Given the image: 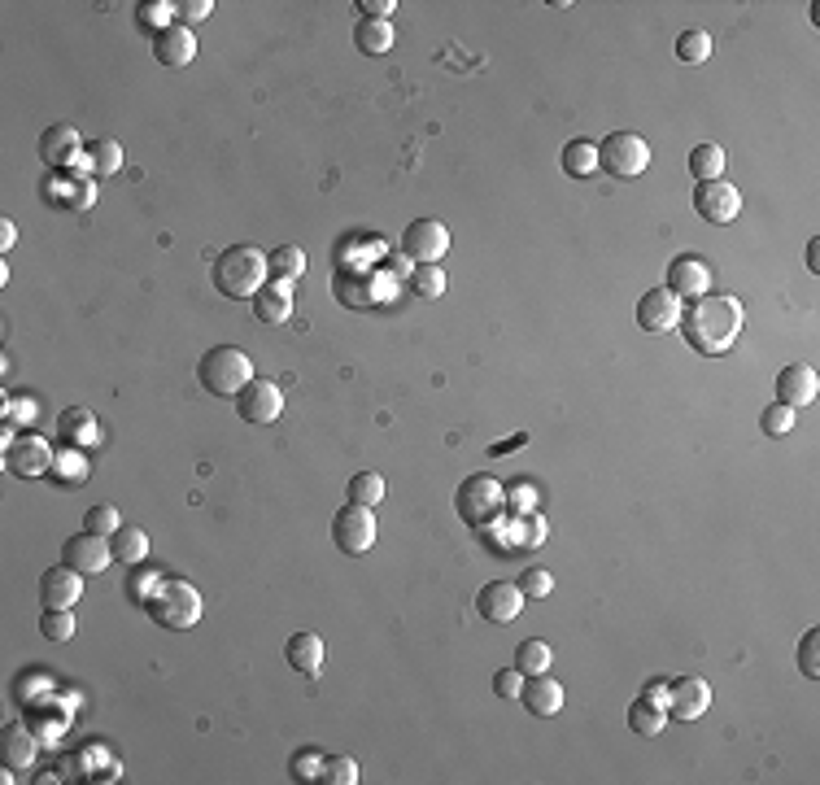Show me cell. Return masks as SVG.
I'll return each mask as SVG.
<instances>
[{"mask_svg":"<svg viewBox=\"0 0 820 785\" xmlns=\"http://www.w3.org/2000/svg\"><path fill=\"white\" fill-rule=\"evenodd\" d=\"M53 445H48L44 437H35V432H27V437H18L14 445L5 450V467L14 471V476L31 480V476H48L53 471Z\"/></svg>","mask_w":820,"mask_h":785,"instance_id":"obj_13","label":"cell"},{"mask_svg":"<svg viewBox=\"0 0 820 785\" xmlns=\"http://www.w3.org/2000/svg\"><path fill=\"white\" fill-rule=\"evenodd\" d=\"M319 781L328 785H358V764L349 755H328L319 768Z\"/></svg>","mask_w":820,"mask_h":785,"instance_id":"obj_40","label":"cell"},{"mask_svg":"<svg viewBox=\"0 0 820 785\" xmlns=\"http://www.w3.org/2000/svg\"><path fill=\"white\" fill-rule=\"evenodd\" d=\"M197 380H201L205 393L236 402L240 389L253 380V358L236 345H214V349H205L201 362H197Z\"/></svg>","mask_w":820,"mask_h":785,"instance_id":"obj_3","label":"cell"},{"mask_svg":"<svg viewBox=\"0 0 820 785\" xmlns=\"http://www.w3.org/2000/svg\"><path fill=\"white\" fill-rule=\"evenodd\" d=\"M75 615H70V611H44L40 615V633L48 637V642H70V637H75Z\"/></svg>","mask_w":820,"mask_h":785,"instance_id":"obj_42","label":"cell"},{"mask_svg":"<svg viewBox=\"0 0 820 785\" xmlns=\"http://www.w3.org/2000/svg\"><path fill=\"white\" fill-rule=\"evenodd\" d=\"M319 768H323V755H315V751H301L297 759H293V777L297 781H319Z\"/></svg>","mask_w":820,"mask_h":785,"instance_id":"obj_50","label":"cell"},{"mask_svg":"<svg viewBox=\"0 0 820 785\" xmlns=\"http://www.w3.org/2000/svg\"><path fill=\"white\" fill-rule=\"evenodd\" d=\"M175 14L184 18V27H192V22H205L214 14V5L210 0H184V5H175Z\"/></svg>","mask_w":820,"mask_h":785,"instance_id":"obj_51","label":"cell"},{"mask_svg":"<svg viewBox=\"0 0 820 785\" xmlns=\"http://www.w3.org/2000/svg\"><path fill=\"white\" fill-rule=\"evenodd\" d=\"M0 424H9V428H18V424H31L35 419V402L31 397H14V393H0Z\"/></svg>","mask_w":820,"mask_h":785,"instance_id":"obj_44","label":"cell"},{"mask_svg":"<svg viewBox=\"0 0 820 785\" xmlns=\"http://www.w3.org/2000/svg\"><path fill=\"white\" fill-rule=\"evenodd\" d=\"M153 615V624L158 628H171V633H188V628H197L201 624V611H205V602H201V589L192 585V581H162V589L149 598V607H144Z\"/></svg>","mask_w":820,"mask_h":785,"instance_id":"obj_4","label":"cell"},{"mask_svg":"<svg viewBox=\"0 0 820 785\" xmlns=\"http://www.w3.org/2000/svg\"><path fill=\"white\" fill-rule=\"evenodd\" d=\"M35 746H40V733L31 729L27 720H14L0 729V759H5V768H31L35 764Z\"/></svg>","mask_w":820,"mask_h":785,"instance_id":"obj_20","label":"cell"},{"mask_svg":"<svg viewBox=\"0 0 820 785\" xmlns=\"http://www.w3.org/2000/svg\"><path fill=\"white\" fill-rule=\"evenodd\" d=\"M807 267H812V275H820V240L807 245Z\"/></svg>","mask_w":820,"mask_h":785,"instance_id":"obj_55","label":"cell"},{"mask_svg":"<svg viewBox=\"0 0 820 785\" xmlns=\"http://www.w3.org/2000/svg\"><path fill=\"white\" fill-rule=\"evenodd\" d=\"M458 515H463L467 528H493L506 506V489L498 485L493 476H485V471H476V476H467L463 485H458Z\"/></svg>","mask_w":820,"mask_h":785,"instance_id":"obj_5","label":"cell"},{"mask_svg":"<svg viewBox=\"0 0 820 785\" xmlns=\"http://www.w3.org/2000/svg\"><path fill=\"white\" fill-rule=\"evenodd\" d=\"M236 415L245 419L249 428H271L275 419L284 415V393H280V384L253 376L245 389H240V397H236Z\"/></svg>","mask_w":820,"mask_h":785,"instance_id":"obj_8","label":"cell"},{"mask_svg":"<svg viewBox=\"0 0 820 785\" xmlns=\"http://www.w3.org/2000/svg\"><path fill=\"white\" fill-rule=\"evenodd\" d=\"M175 5H171V0H166V5H162V0H149V5H140V22H144V27H153V35H158V31H166V27H175Z\"/></svg>","mask_w":820,"mask_h":785,"instance_id":"obj_47","label":"cell"},{"mask_svg":"<svg viewBox=\"0 0 820 785\" xmlns=\"http://www.w3.org/2000/svg\"><path fill=\"white\" fill-rule=\"evenodd\" d=\"M62 563L66 567H75L79 576H101L105 567L114 563V554H110V537H96V533H75V537H66V546H62Z\"/></svg>","mask_w":820,"mask_h":785,"instance_id":"obj_11","label":"cell"},{"mask_svg":"<svg viewBox=\"0 0 820 785\" xmlns=\"http://www.w3.org/2000/svg\"><path fill=\"white\" fill-rule=\"evenodd\" d=\"M598 166L611 179H637V175L650 171V144L637 136V131H611V136L598 144Z\"/></svg>","mask_w":820,"mask_h":785,"instance_id":"obj_6","label":"cell"},{"mask_svg":"<svg viewBox=\"0 0 820 785\" xmlns=\"http://www.w3.org/2000/svg\"><path fill=\"white\" fill-rule=\"evenodd\" d=\"M550 663H554V650L541 642V637H528V642H520V650H515V668H520L524 676L550 672Z\"/></svg>","mask_w":820,"mask_h":785,"instance_id":"obj_35","label":"cell"},{"mask_svg":"<svg viewBox=\"0 0 820 785\" xmlns=\"http://www.w3.org/2000/svg\"><path fill=\"white\" fill-rule=\"evenodd\" d=\"M677 328L694 354L720 358V354H729L742 336V301L729 297V293H707V297H698L690 310H681Z\"/></svg>","mask_w":820,"mask_h":785,"instance_id":"obj_1","label":"cell"},{"mask_svg":"<svg viewBox=\"0 0 820 785\" xmlns=\"http://www.w3.org/2000/svg\"><path fill=\"white\" fill-rule=\"evenodd\" d=\"M349 502L380 506L384 502V476H380V471H358V476L349 480Z\"/></svg>","mask_w":820,"mask_h":785,"instance_id":"obj_36","label":"cell"},{"mask_svg":"<svg viewBox=\"0 0 820 785\" xmlns=\"http://www.w3.org/2000/svg\"><path fill=\"white\" fill-rule=\"evenodd\" d=\"M376 533H380V528H376V511H371V506L349 502L332 519V541L345 554H367L371 546H376Z\"/></svg>","mask_w":820,"mask_h":785,"instance_id":"obj_7","label":"cell"},{"mask_svg":"<svg viewBox=\"0 0 820 785\" xmlns=\"http://www.w3.org/2000/svg\"><path fill=\"white\" fill-rule=\"evenodd\" d=\"M271 275L275 280H284V284L301 280V275H306V249H297V245L271 249Z\"/></svg>","mask_w":820,"mask_h":785,"instance_id":"obj_34","label":"cell"},{"mask_svg":"<svg viewBox=\"0 0 820 785\" xmlns=\"http://www.w3.org/2000/svg\"><path fill=\"white\" fill-rule=\"evenodd\" d=\"M358 9H363V18H380V22H389V14H393V0H358Z\"/></svg>","mask_w":820,"mask_h":785,"instance_id":"obj_52","label":"cell"},{"mask_svg":"<svg viewBox=\"0 0 820 785\" xmlns=\"http://www.w3.org/2000/svg\"><path fill=\"white\" fill-rule=\"evenodd\" d=\"M162 581H166L162 567H144V563H136V567H131V576H127V598L136 602V607H149V598L162 589Z\"/></svg>","mask_w":820,"mask_h":785,"instance_id":"obj_29","label":"cell"},{"mask_svg":"<svg viewBox=\"0 0 820 785\" xmlns=\"http://www.w3.org/2000/svg\"><path fill=\"white\" fill-rule=\"evenodd\" d=\"M681 297L672 293V288H650V293H642V301H637V328L642 332H672L681 323Z\"/></svg>","mask_w":820,"mask_h":785,"instance_id":"obj_12","label":"cell"},{"mask_svg":"<svg viewBox=\"0 0 820 785\" xmlns=\"http://www.w3.org/2000/svg\"><path fill=\"white\" fill-rule=\"evenodd\" d=\"M690 175L698 184L725 179V149H720V144H698V149H690Z\"/></svg>","mask_w":820,"mask_h":785,"instance_id":"obj_31","label":"cell"},{"mask_svg":"<svg viewBox=\"0 0 820 785\" xmlns=\"http://www.w3.org/2000/svg\"><path fill=\"white\" fill-rule=\"evenodd\" d=\"M511 498H506V506H511L515 515H533L537 511V493H533V485H520V489H506Z\"/></svg>","mask_w":820,"mask_h":785,"instance_id":"obj_49","label":"cell"},{"mask_svg":"<svg viewBox=\"0 0 820 785\" xmlns=\"http://www.w3.org/2000/svg\"><path fill=\"white\" fill-rule=\"evenodd\" d=\"M799 672L807 676V681H816V676H820V628L803 633V642H799Z\"/></svg>","mask_w":820,"mask_h":785,"instance_id":"obj_46","label":"cell"},{"mask_svg":"<svg viewBox=\"0 0 820 785\" xmlns=\"http://www.w3.org/2000/svg\"><path fill=\"white\" fill-rule=\"evenodd\" d=\"M707 707H711V685L703 676H681V681L668 685V716L672 720L690 724L698 716H707Z\"/></svg>","mask_w":820,"mask_h":785,"instance_id":"obj_17","label":"cell"},{"mask_svg":"<svg viewBox=\"0 0 820 785\" xmlns=\"http://www.w3.org/2000/svg\"><path fill=\"white\" fill-rule=\"evenodd\" d=\"M520 594L528 598V602H537V598H550V589H554V576L546 572V567H524L520 572Z\"/></svg>","mask_w":820,"mask_h":785,"instance_id":"obj_43","label":"cell"},{"mask_svg":"<svg viewBox=\"0 0 820 785\" xmlns=\"http://www.w3.org/2000/svg\"><path fill=\"white\" fill-rule=\"evenodd\" d=\"M663 288H672L677 297L698 301V297L711 293V267L698 258V253H677V258H672V267H668V284H663Z\"/></svg>","mask_w":820,"mask_h":785,"instance_id":"obj_15","label":"cell"},{"mask_svg":"<svg viewBox=\"0 0 820 785\" xmlns=\"http://www.w3.org/2000/svg\"><path fill=\"white\" fill-rule=\"evenodd\" d=\"M110 554H114V563H123V567H136V563H144L149 559V533L144 528H136V524H123L118 533L110 537Z\"/></svg>","mask_w":820,"mask_h":785,"instance_id":"obj_27","label":"cell"},{"mask_svg":"<svg viewBox=\"0 0 820 785\" xmlns=\"http://www.w3.org/2000/svg\"><path fill=\"white\" fill-rule=\"evenodd\" d=\"M57 432H62V441L66 445H92L96 437H101V424H96V415L92 410H83V406H70L57 415Z\"/></svg>","mask_w":820,"mask_h":785,"instance_id":"obj_25","label":"cell"},{"mask_svg":"<svg viewBox=\"0 0 820 785\" xmlns=\"http://www.w3.org/2000/svg\"><path fill=\"white\" fill-rule=\"evenodd\" d=\"M520 703L533 711V716L550 720L563 711V685L554 681L550 672H537V676H524V690H520Z\"/></svg>","mask_w":820,"mask_h":785,"instance_id":"obj_22","label":"cell"},{"mask_svg":"<svg viewBox=\"0 0 820 785\" xmlns=\"http://www.w3.org/2000/svg\"><path fill=\"white\" fill-rule=\"evenodd\" d=\"M153 57H158L162 66H188L192 57H197V35H192V27H184V22H175V27H166L153 35Z\"/></svg>","mask_w":820,"mask_h":785,"instance_id":"obj_21","label":"cell"},{"mask_svg":"<svg viewBox=\"0 0 820 785\" xmlns=\"http://www.w3.org/2000/svg\"><path fill=\"white\" fill-rule=\"evenodd\" d=\"M677 57L685 66H703L707 57H711V35L707 31H685L681 40H677Z\"/></svg>","mask_w":820,"mask_h":785,"instance_id":"obj_39","label":"cell"},{"mask_svg":"<svg viewBox=\"0 0 820 785\" xmlns=\"http://www.w3.org/2000/svg\"><path fill=\"white\" fill-rule=\"evenodd\" d=\"M563 171H568L572 179H589L598 171V144L594 140H572L568 149H563Z\"/></svg>","mask_w":820,"mask_h":785,"instance_id":"obj_32","label":"cell"},{"mask_svg":"<svg viewBox=\"0 0 820 785\" xmlns=\"http://www.w3.org/2000/svg\"><path fill=\"white\" fill-rule=\"evenodd\" d=\"M253 314H258V323H288L293 319V284H284V280L267 284L253 297Z\"/></svg>","mask_w":820,"mask_h":785,"instance_id":"obj_24","label":"cell"},{"mask_svg":"<svg viewBox=\"0 0 820 785\" xmlns=\"http://www.w3.org/2000/svg\"><path fill=\"white\" fill-rule=\"evenodd\" d=\"M14 240H18V227H14V219H0V253H9V249H14Z\"/></svg>","mask_w":820,"mask_h":785,"instance_id":"obj_54","label":"cell"},{"mask_svg":"<svg viewBox=\"0 0 820 785\" xmlns=\"http://www.w3.org/2000/svg\"><path fill=\"white\" fill-rule=\"evenodd\" d=\"M794 424H799V410H790V406H781V402H773L759 415V428L768 432V437H790L794 432Z\"/></svg>","mask_w":820,"mask_h":785,"instance_id":"obj_38","label":"cell"},{"mask_svg":"<svg viewBox=\"0 0 820 785\" xmlns=\"http://www.w3.org/2000/svg\"><path fill=\"white\" fill-rule=\"evenodd\" d=\"M524 594H520V585L515 581H489L485 589L476 594V607H480V615H485L489 624H511L515 615L524 611Z\"/></svg>","mask_w":820,"mask_h":785,"instance_id":"obj_18","label":"cell"},{"mask_svg":"<svg viewBox=\"0 0 820 785\" xmlns=\"http://www.w3.org/2000/svg\"><path fill=\"white\" fill-rule=\"evenodd\" d=\"M663 724H668V711L655 707L650 698H637V703L629 707V729L637 733V738H659Z\"/></svg>","mask_w":820,"mask_h":785,"instance_id":"obj_30","label":"cell"},{"mask_svg":"<svg viewBox=\"0 0 820 785\" xmlns=\"http://www.w3.org/2000/svg\"><path fill=\"white\" fill-rule=\"evenodd\" d=\"M83 149H88V144L79 140V131L70 123H57V127H48L40 136V157L53 166V171H62V166H79Z\"/></svg>","mask_w":820,"mask_h":785,"instance_id":"obj_19","label":"cell"},{"mask_svg":"<svg viewBox=\"0 0 820 785\" xmlns=\"http://www.w3.org/2000/svg\"><path fill=\"white\" fill-rule=\"evenodd\" d=\"M284 659L293 672H306V676H319L323 668V637L319 633H293L284 642Z\"/></svg>","mask_w":820,"mask_h":785,"instance_id":"obj_23","label":"cell"},{"mask_svg":"<svg viewBox=\"0 0 820 785\" xmlns=\"http://www.w3.org/2000/svg\"><path fill=\"white\" fill-rule=\"evenodd\" d=\"M79 598H83V576L75 572V567L57 563V567H48V572L40 576V602H44V611H70Z\"/></svg>","mask_w":820,"mask_h":785,"instance_id":"obj_16","label":"cell"},{"mask_svg":"<svg viewBox=\"0 0 820 785\" xmlns=\"http://www.w3.org/2000/svg\"><path fill=\"white\" fill-rule=\"evenodd\" d=\"M406 258H415V267H441V258L450 253V227L441 219H415L402 236Z\"/></svg>","mask_w":820,"mask_h":785,"instance_id":"obj_9","label":"cell"},{"mask_svg":"<svg viewBox=\"0 0 820 785\" xmlns=\"http://www.w3.org/2000/svg\"><path fill=\"white\" fill-rule=\"evenodd\" d=\"M83 166H88L92 179H110L123 171V144L118 140H92L88 149H83Z\"/></svg>","mask_w":820,"mask_h":785,"instance_id":"obj_26","label":"cell"},{"mask_svg":"<svg viewBox=\"0 0 820 785\" xmlns=\"http://www.w3.org/2000/svg\"><path fill=\"white\" fill-rule=\"evenodd\" d=\"M410 288H415V297L437 301L445 288H450V280H445V267H415V275H410Z\"/></svg>","mask_w":820,"mask_h":785,"instance_id":"obj_37","label":"cell"},{"mask_svg":"<svg viewBox=\"0 0 820 785\" xmlns=\"http://www.w3.org/2000/svg\"><path fill=\"white\" fill-rule=\"evenodd\" d=\"M642 698H650L655 707L668 711V685H663V681H646V694H642Z\"/></svg>","mask_w":820,"mask_h":785,"instance_id":"obj_53","label":"cell"},{"mask_svg":"<svg viewBox=\"0 0 820 785\" xmlns=\"http://www.w3.org/2000/svg\"><path fill=\"white\" fill-rule=\"evenodd\" d=\"M511 533H520V537H511V546H524V550H533L546 541V524H541V515H515V528Z\"/></svg>","mask_w":820,"mask_h":785,"instance_id":"obj_45","label":"cell"},{"mask_svg":"<svg viewBox=\"0 0 820 785\" xmlns=\"http://www.w3.org/2000/svg\"><path fill=\"white\" fill-rule=\"evenodd\" d=\"M267 280H271V253L258 245H232L214 258V288L232 301L258 297Z\"/></svg>","mask_w":820,"mask_h":785,"instance_id":"obj_2","label":"cell"},{"mask_svg":"<svg viewBox=\"0 0 820 785\" xmlns=\"http://www.w3.org/2000/svg\"><path fill=\"white\" fill-rule=\"evenodd\" d=\"M354 44H358V53H367V57L389 53V48H393V22L363 18V22L354 27Z\"/></svg>","mask_w":820,"mask_h":785,"instance_id":"obj_28","label":"cell"},{"mask_svg":"<svg viewBox=\"0 0 820 785\" xmlns=\"http://www.w3.org/2000/svg\"><path fill=\"white\" fill-rule=\"evenodd\" d=\"M83 528L96 537H114L118 528H123V515H118V506H92V511L83 515Z\"/></svg>","mask_w":820,"mask_h":785,"instance_id":"obj_41","label":"cell"},{"mask_svg":"<svg viewBox=\"0 0 820 785\" xmlns=\"http://www.w3.org/2000/svg\"><path fill=\"white\" fill-rule=\"evenodd\" d=\"M48 476L62 480V485H83V480H88V454H83L79 445H66V450L53 458V471H48Z\"/></svg>","mask_w":820,"mask_h":785,"instance_id":"obj_33","label":"cell"},{"mask_svg":"<svg viewBox=\"0 0 820 785\" xmlns=\"http://www.w3.org/2000/svg\"><path fill=\"white\" fill-rule=\"evenodd\" d=\"M520 690H524V672L520 668H502V672H493V694L498 698H520Z\"/></svg>","mask_w":820,"mask_h":785,"instance_id":"obj_48","label":"cell"},{"mask_svg":"<svg viewBox=\"0 0 820 785\" xmlns=\"http://www.w3.org/2000/svg\"><path fill=\"white\" fill-rule=\"evenodd\" d=\"M820 393V376L812 362H790V367L777 371V402L790 406V410H803L812 406Z\"/></svg>","mask_w":820,"mask_h":785,"instance_id":"obj_14","label":"cell"},{"mask_svg":"<svg viewBox=\"0 0 820 785\" xmlns=\"http://www.w3.org/2000/svg\"><path fill=\"white\" fill-rule=\"evenodd\" d=\"M694 210H698V219L725 227L742 214V192L733 188L729 179H707V184L694 188Z\"/></svg>","mask_w":820,"mask_h":785,"instance_id":"obj_10","label":"cell"}]
</instances>
